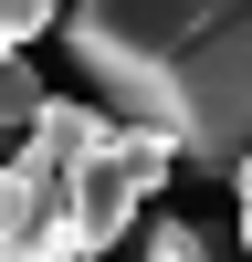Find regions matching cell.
Here are the masks:
<instances>
[{"mask_svg":"<svg viewBox=\"0 0 252 262\" xmlns=\"http://www.w3.org/2000/svg\"><path fill=\"white\" fill-rule=\"evenodd\" d=\"M63 42L105 84L116 126L168 137L200 179L252 168V0H74Z\"/></svg>","mask_w":252,"mask_h":262,"instance_id":"6da1fadb","label":"cell"},{"mask_svg":"<svg viewBox=\"0 0 252 262\" xmlns=\"http://www.w3.org/2000/svg\"><path fill=\"white\" fill-rule=\"evenodd\" d=\"M116 137V116L53 95L21 137V158L0 168V262H84L74 252V168Z\"/></svg>","mask_w":252,"mask_h":262,"instance_id":"7a4b0ae2","label":"cell"},{"mask_svg":"<svg viewBox=\"0 0 252 262\" xmlns=\"http://www.w3.org/2000/svg\"><path fill=\"white\" fill-rule=\"evenodd\" d=\"M168 137H137V126H116V137L95 147V158L74 168V252L84 262H105L126 242V221H137L147 200H158V179H168Z\"/></svg>","mask_w":252,"mask_h":262,"instance_id":"3957f363","label":"cell"},{"mask_svg":"<svg viewBox=\"0 0 252 262\" xmlns=\"http://www.w3.org/2000/svg\"><path fill=\"white\" fill-rule=\"evenodd\" d=\"M42 105H53V95H42V74L0 53V137H32V116H42Z\"/></svg>","mask_w":252,"mask_h":262,"instance_id":"277c9868","label":"cell"},{"mask_svg":"<svg viewBox=\"0 0 252 262\" xmlns=\"http://www.w3.org/2000/svg\"><path fill=\"white\" fill-rule=\"evenodd\" d=\"M63 21V0H0V53H11V42H42Z\"/></svg>","mask_w":252,"mask_h":262,"instance_id":"5b68a950","label":"cell"},{"mask_svg":"<svg viewBox=\"0 0 252 262\" xmlns=\"http://www.w3.org/2000/svg\"><path fill=\"white\" fill-rule=\"evenodd\" d=\"M147 262H210V242L189 221H147Z\"/></svg>","mask_w":252,"mask_h":262,"instance_id":"8992f818","label":"cell"},{"mask_svg":"<svg viewBox=\"0 0 252 262\" xmlns=\"http://www.w3.org/2000/svg\"><path fill=\"white\" fill-rule=\"evenodd\" d=\"M242 252H252V168H242Z\"/></svg>","mask_w":252,"mask_h":262,"instance_id":"52a82bcc","label":"cell"}]
</instances>
